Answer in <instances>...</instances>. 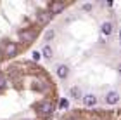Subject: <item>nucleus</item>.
<instances>
[{"label":"nucleus","instance_id":"obj_1","mask_svg":"<svg viewBox=\"0 0 121 120\" xmlns=\"http://www.w3.org/2000/svg\"><path fill=\"white\" fill-rule=\"evenodd\" d=\"M17 38L21 42H24V43H31V42H35V38H36V30L24 28V30H21L17 33Z\"/></svg>","mask_w":121,"mask_h":120},{"label":"nucleus","instance_id":"obj_2","mask_svg":"<svg viewBox=\"0 0 121 120\" xmlns=\"http://www.w3.org/2000/svg\"><path fill=\"white\" fill-rule=\"evenodd\" d=\"M36 110H38L40 115L48 117V115L54 111V105H52L50 101H42V103H38V105H36Z\"/></svg>","mask_w":121,"mask_h":120},{"label":"nucleus","instance_id":"obj_3","mask_svg":"<svg viewBox=\"0 0 121 120\" xmlns=\"http://www.w3.org/2000/svg\"><path fill=\"white\" fill-rule=\"evenodd\" d=\"M16 52H17V43H14V42H7V43L4 45V56L12 58V56H16Z\"/></svg>","mask_w":121,"mask_h":120},{"label":"nucleus","instance_id":"obj_4","mask_svg":"<svg viewBox=\"0 0 121 120\" xmlns=\"http://www.w3.org/2000/svg\"><path fill=\"white\" fill-rule=\"evenodd\" d=\"M66 7V4L64 2H52L50 5H48V12L50 14H59V12H62Z\"/></svg>","mask_w":121,"mask_h":120},{"label":"nucleus","instance_id":"obj_5","mask_svg":"<svg viewBox=\"0 0 121 120\" xmlns=\"http://www.w3.org/2000/svg\"><path fill=\"white\" fill-rule=\"evenodd\" d=\"M56 73H57L59 78H66L69 75V66H68V64H59L57 70H56Z\"/></svg>","mask_w":121,"mask_h":120},{"label":"nucleus","instance_id":"obj_6","mask_svg":"<svg viewBox=\"0 0 121 120\" xmlns=\"http://www.w3.org/2000/svg\"><path fill=\"white\" fill-rule=\"evenodd\" d=\"M118 101H119V94L116 91L107 92V96H106V103H107V105H116Z\"/></svg>","mask_w":121,"mask_h":120},{"label":"nucleus","instance_id":"obj_7","mask_svg":"<svg viewBox=\"0 0 121 120\" xmlns=\"http://www.w3.org/2000/svg\"><path fill=\"white\" fill-rule=\"evenodd\" d=\"M83 105H85L86 108L95 106V105H97V96H93V94H86V96H83Z\"/></svg>","mask_w":121,"mask_h":120},{"label":"nucleus","instance_id":"obj_8","mask_svg":"<svg viewBox=\"0 0 121 120\" xmlns=\"http://www.w3.org/2000/svg\"><path fill=\"white\" fill-rule=\"evenodd\" d=\"M52 18H54V14H50L48 10H47V12H42L40 16H38V24H47Z\"/></svg>","mask_w":121,"mask_h":120},{"label":"nucleus","instance_id":"obj_9","mask_svg":"<svg viewBox=\"0 0 121 120\" xmlns=\"http://www.w3.org/2000/svg\"><path fill=\"white\" fill-rule=\"evenodd\" d=\"M100 30H102L104 35H111L112 33V24L109 23V21H104V23L100 24Z\"/></svg>","mask_w":121,"mask_h":120},{"label":"nucleus","instance_id":"obj_10","mask_svg":"<svg viewBox=\"0 0 121 120\" xmlns=\"http://www.w3.org/2000/svg\"><path fill=\"white\" fill-rule=\"evenodd\" d=\"M69 94H71V97H73V99H83V96H81L80 87H71Z\"/></svg>","mask_w":121,"mask_h":120},{"label":"nucleus","instance_id":"obj_11","mask_svg":"<svg viewBox=\"0 0 121 120\" xmlns=\"http://www.w3.org/2000/svg\"><path fill=\"white\" fill-rule=\"evenodd\" d=\"M42 56L45 58V59H52V47H50V45H43V49H42Z\"/></svg>","mask_w":121,"mask_h":120},{"label":"nucleus","instance_id":"obj_12","mask_svg":"<svg viewBox=\"0 0 121 120\" xmlns=\"http://www.w3.org/2000/svg\"><path fill=\"white\" fill-rule=\"evenodd\" d=\"M54 35H56V33H54V30H47L45 35H43V38H45V42H50L54 38Z\"/></svg>","mask_w":121,"mask_h":120},{"label":"nucleus","instance_id":"obj_13","mask_svg":"<svg viewBox=\"0 0 121 120\" xmlns=\"http://www.w3.org/2000/svg\"><path fill=\"white\" fill-rule=\"evenodd\" d=\"M31 58H33V61H40V58H42V52H38V51H33V52H31Z\"/></svg>","mask_w":121,"mask_h":120},{"label":"nucleus","instance_id":"obj_14","mask_svg":"<svg viewBox=\"0 0 121 120\" xmlns=\"http://www.w3.org/2000/svg\"><path fill=\"white\" fill-rule=\"evenodd\" d=\"M59 108H60V110H66V108H68V99H60Z\"/></svg>","mask_w":121,"mask_h":120},{"label":"nucleus","instance_id":"obj_15","mask_svg":"<svg viewBox=\"0 0 121 120\" xmlns=\"http://www.w3.org/2000/svg\"><path fill=\"white\" fill-rule=\"evenodd\" d=\"M4 87H5V77L0 73V89H4Z\"/></svg>","mask_w":121,"mask_h":120},{"label":"nucleus","instance_id":"obj_16","mask_svg":"<svg viewBox=\"0 0 121 120\" xmlns=\"http://www.w3.org/2000/svg\"><path fill=\"white\" fill-rule=\"evenodd\" d=\"M83 10H92V5L90 4H83Z\"/></svg>","mask_w":121,"mask_h":120},{"label":"nucleus","instance_id":"obj_17","mask_svg":"<svg viewBox=\"0 0 121 120\" xmlns=\"http://www.w3.org/2000/svg\"><path fill=\"white\" fill-rule=\"evenodd\" d=\"M68 120H78V118H76V117H73V118H68Z\"/></svg>","mask_w":121,"mask_h":120}]
</instances>
